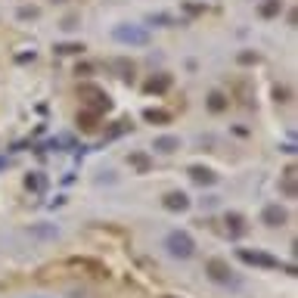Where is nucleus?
I'll return each mask as SVG.
<instances>
[{"instance_id":"obj_1","label":"nucleus","mask_w":298,"mask_h":298,"mask_svg":"<svg viewBox=\"0 0 298 298\" xmlns=\"http://www.w3.org/2000/svg\"><path fill=\"white\" fill-rule=\"evenodd\" d=\"M165 246H168V251H171V255H174V258H190L193 255V248H196V246H193V239L187 236V233H168V239H165Z\"/></svg>"},{"instance_id":"obj_2","label":"nucleus","mask_w":298,"mask_h":298,"mask_svg":"<svg viewBox=\"0 0 298 298\" xmlns=\"http://www.w3.org/2000/svg\"><path fill=\"white\" fill-rule=\"evenodd\" d=\"M115 41H121V44H146V41H149V34H146L143 28L118 25V28H115Z\"/></svg>"},{"instance_id":"obj_3","label":"nucleus","mask_w":298,"mask_h":298,"mask_svg":"<svg viewBox=\"0 0 298 298\" xmlns=\"http://www.w3.org/2000/svg\"><path fill=\"white\" fill-rule=\"evenodd\" d=\"M264 221H267L270 227H280V224L286 221V211H283V208H277V205H270V208L264 211Z\"/></svg>"},{"instance_id":"obj_4","label":"nucleus","mask_w":298,"mask_h":298,"mask_svg":"<svg viewBox=\"0 0 298 298\" xmlns=\"http://www.w3.org/2000/svg\"><path fill=\"white\" fill-rule=\"evenodd\" d=\"M243 258L251 261V264H267V267H277V261L267 258V255H251V251H243Z\"/></svg>"},{"instance_id":"obj_5","label":"nucleus","mask_w":298,"mask_h":298,"mask_svg":"<svg viewBox=\"0 0 298 298\" xmlns=\"http://www.w3.org/2000/svg\"><path fill=\"white\" fill-rule=\"evenodd\" d=\"M165 205H168V208H187L190 202H187V196H183V193H171Z\"/></svg>"},{"instance_id":"obj_6","label":"nucleus","mask_w":298,"mask_h":298,"mask_svg":"<svg viewBox=\"0 0 298 298\" xmlns=\"http://www.w3.org/2000/svg\"><path fill=\"white\" fill-rule=\"evenodd\" d=\"M174 146H177L174 137H162V140H155V149H158V152H174Z\"/></svg>"},{"instance_id":"obj_7","label":"nucleus","mask_w":298,"mask_h":298,"mask_svg":"<svg viewBox=\"0 0 298 298\" xmlns=\"http://www.w3.org/2000/svg\"><path fill=\"white\" fill-rule=\"evenodd\" d=\"M208 270H211V277H214V280H230V277H227V267L221 264V261H211Z\"/></svg>"},{"instance_id":"obj_8","label":"nucleus","mask_w":298,"mask_h":298,"mask_svg":"<svg viewBox=\"0 0 298 298\" xmlns=\"http://www.w3.org/2000/svg\"><path fill=\"white\" fill-rule=\"evenodd\" d=\"M277 9H280V0H270V3H264V6H261V13H264V16H273Z\"/></svg>"},{"instance_id":"obj_9","label":"nucleus","mask_w":298,"mask_h":298,"mask_svg":"<svg viewBox=\"0 0 298 298\" xmlns=\"http://www.w3.org/2000/svg\"><path fill=\"white\" fill-rule=\"evenodd\" d=\"M193 177H196L199 183L202 180H211V174H208V171H202V168H193Z\"/></svg>"}]
</instances>
